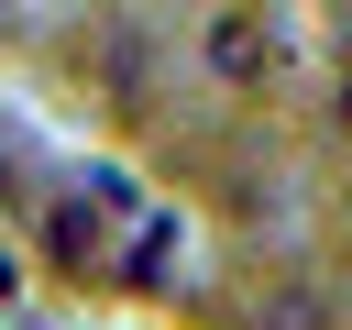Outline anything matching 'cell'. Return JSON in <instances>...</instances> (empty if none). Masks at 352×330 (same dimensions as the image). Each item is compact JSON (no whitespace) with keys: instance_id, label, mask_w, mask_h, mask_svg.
<instances>
[{"instance_id":"cell-1","label":"cell","mask_w":352,"mask_h":330,"mask_svg":"<svg viewBox=\"0 0 352 330\" xmlns=\"http://www.w3.org/2000/svg\"><path fill=\"white\" fill-rule=\"evenodd\" d=\"M264 66H275V55H264V22H253V11H198V77H209V88L253 99Z\"/></svg>"}]
</instances>
